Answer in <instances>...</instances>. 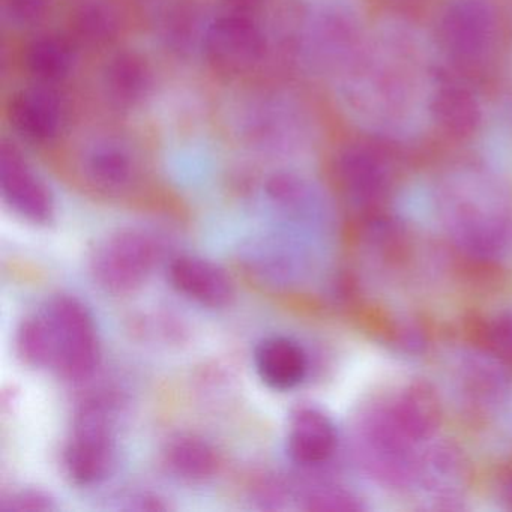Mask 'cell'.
Listing matches in <instances>:
<instances>
[{
    "mask_svg": "<svg viewBox=\"0 0 512 512\" xmlns=\"http://www.w3.org/2000/svg\"><path fill=\"white\" fill-rule=\"evenodd\" d=\"M434 41L412 23L386 19L334 77L347 115L380 142L418 139L431 125V101L443 73Z\"/></svg>",
    "mask_w": 512,
    "mask_h": 512,
    "instance_id": "cell-1",
    "label": "cell"
},
{
    "mask_svg": "<svg viewBox=\"0 0 512 512\" xmlns=\"http://www.w3.org/2000/svg\"><path fill=\"white\" fill-rule=\"evenodd\" d=\"M443 229L455 250L481 265L502 262L512 253V196L491 173L458 167L434 187Z\"/></svg>",
    "mask_w": 512,
    "mask_h": 512,
    "instance_id": "cell-2",
    "label": "cell"
},
{
    "mask_svg": "<svg viewBox=\"0 0 512 512\" xmlns=\"http://www.w3.org/2000/svg\"><path fill=\"white\" fill-rule=\"evenodd\" d=\"M17 353L32 368L53 370L73 382L89 379L100 364L97 325L76 296L50 298L17 329Z\"/></svg>",
    "mask_w": 512,
    "mask_h": 512,
    "instance_id": "cell-3",
    "label": "cell"
},
{
    "mask_svg": "<svg viewBox=\"0 0 512 512\" xmlns=\"http://www.w3.org/2000/svg\"><path fill=\"white\" fill-rule=\"evenodd\" d=\"M368 28L356 0H313L299 13L293 43L308 67L334 79L352 58Z\"/></svg>",
    "mask_w": 512,
    "mask_h": 512,
    "instance_id": "cell-4",
    "label": "cell"
},
{
    "mask_svg": "<svg viewBox=\"0 0 512 512\" xmlns=\"http://www.w3.org/2000/svg\"><path fill=\"white\" fill-rule=\"evenodd\" d=\"M442 419L440 395L430 383L416 380L368 404L358 424L392 448L418 451L436 436Z\"/></svg>",
    "mask_w": 512,
    "mask_h": 512,
    "instance_id": "cell-5",
    "label": "cell"
},
{
    "mask_svg": "<svg viewBox=\"0 0 512 512\" xmlns=\"http://www.w3.org/2000/svg\"><path fill=\"white\" fill-rule=\"evenodd\" d=\"M499 26L491 0H448L437 19L434 44L452 64L478 67L496 50Z\"/></svg>",
    "mask_w": 512,
    "mask_h": 512,
    "instance_id": "cell-6",
    "label": "cell"
},
{
    "mask_svg": "<svg viewBox=\"0 0 512 512\" xmlns=\"http://www.w3.org/2000/svg\"><path fill=\"white\" fill-rule=\"evenodd\" d=\"M116 436L112 407L103 398L86 400L77 409L64 452L65 470L79 485H94L112 473Z\"/></svg>",
    "mask_w": 512,
    "mask_h": 512,
    "instance_id": "cell-7",
    "label": "cell"
},
{
    "mask_svg": "<svg viewBox=\"0 0 512 512\" xmlns=\"http://www.w3.org/2000/svg\"><path fill=\"white\" fill-rule=\"evenodd\" d=\"M158 260L152 236L137 229H122L95 248L92 275L101 289L112 295L136 292L148 280Z\"/></svg>",
    "mask_w": 512,
    "mask_h": 512,
    "instance_id": "cell-8",
    "label": "cell"
},
{
    "mask_svg": "<svg viewBox=\"0 0 512 512\" xmlns=\"http://www.w3.org/2000/svg\"><path fill=\"white\" fill-rule=\"evenodd\" d=\"M335 179L347 202L364 212L385 205L397 185V169L385 149L371 143H355L338 152Z\"/></svg>",
    "mask_w": 512,
    "mask_h": 512,
    "instance_id": "cell-9",
    "label": "cell"
},
{
    "mask_svg": "<svg viewBox=\"0 0 512 512\" xmlns=\"http://www.w3.org/2000/svg\"><path fill=\"white\" fill-rule=\"evenodd\" d=\"M202 49L215 73L242 77L253 73L262 64L266 38L247 14L235 11L218 17L206 28Z\"/></svg>",
    "mask_w": 512,
    "mask_h": 512,
    "instance_id": "cell-10",
    "label": "cell"
},
{
    "mask_svg": "<svg viewBox=\"0 0 512 512\" xmlns=\"http://www.w3.org/2000/svg\"><path fill=\"white\" fill-rule=\"evenodd\" d=\"M0 190L5 203L29 223L47 226L55 218V199L49 187L22 152L8 142L0 148Z\"/></svg>",
    "mask_w": 512,
    "mask_h": 512,
    "instance_id": "cell-11",
    "label": "cell"
},
{
    "mask_svg": "<svg viewBox=\"0 0 512 512\" xmlns=\"http://www.w3.org/2000/svg\"><path fill=\"white\" fill-rule=\"evenodd\" d=\"M484 122L481 98L463 80L443 71L431 101V125L454 139L478 133Z\"/></svg>",
    "mask_w": 512,
    "mask_h": 512,
    "instance_id": "cell-12",
    "label": "cell"
},
{
    "mask_svg": "<svg viewBox=\"0 0 512 512\" xmlns=\"http://www.w3.org/2000/svg\"><path fill=\"white\" fill-rule=\"evenodd\" d=\"M173 287L203 307H229L235 299V286L223 268L211 260L196 256H179L170 263Z\"/></svg>",
    "mask_w": 512,
    "mask_h": 512,
    "instance_id": "cell-13",
    "label": "cell"
},
{
    "mask_svg": "<svg viewBox=\"0 0 512 512\" xmlns=\"http://www.w3.org/2000/svg\"><path fill=\"white\" fill-rule=\"evenodd\" d=\"M338 433L332 419L317 407L302 406L292 413L287 433V454L299 466L326 463L334 455Z\"/></svg>",
    "mask_w": 512,
    "mask_h": 512,
    "instance_id": "cell-14",
    "label": "cell"
},
{
    "mask_svg": "<svg viewBox=\"0 0 512 512\" xmlns=\"http://www.w3.org/2000/svg\"><path fill=\"white\" fill-rule=\"evenodd\" d=\"M8 119L14 130L28 142L47 145L61 134L64 110L47 89H28L8 101Z\"/></svg>",
    "mask_w": 512,
    "mask_h": 512,
    "instance_id": "cell-15",
    "label": "cell"
},
{
    "mask_svg": "<svg viewBox=\"0 0 512 512\" xmlns=\"http://www.w3.org/2000/svg\"><path fill=\"white\" fill-rule=\"evenodd\" d=\"M254 367L260 380L274 391H290L304 382L308 356L298 341L289 337L265 338L254 350Z\"/></svg>",
    "mask_w": 512,
    "mask_h": 512,
    "instance_id": "cell-16",
    "label": "cell"
},
{
    "mask_svg": "<svg viewBox=\"0 0 512 512\" xmlns=\"http://www.w3.org/2000/svg\"><path fill=\"white\" fill-rule=\"evenodd\" d=\"M104 86L116 106L136 109L152 94L154 76L143 56L134 52H122L107 65Z\"/></svg>",
    "mask_w": 512,
    "mask_h": 512,
    "instance_id": "cell-17",
    "label": "cell"
},
{
    "mask_svg": "<svg viewBox=\"0 0 512 512\" xmlns=\"http://www.w3.org/2000/svg\"><path fill=\"white\" fill-rule=\"evenodd\" d=\"M163 457L169 472L185 481H205L217 472V452L206 440L193 434H179L170 439Z\"/></svg>",
    "mask_w": 512,
    "mask_h": 512,
    "instance_id": "cell-18",
    "label": "cell"
},
{
    "mask_svg": "<svg viewBox=\"0 0 512 512\" xmlns=\"http://www.w3.org/2000/svg\"><path fill=\"white\" fill-rule=\"evenodd\" d=\"M508 370L502 362L475 349L472 358L463 365L461 385L476 406H488L500 400L508 388Z\"/></svg>",
    "mask_w": 512,
    "mask_h": 512,
    "instance_id": "cell-19",
    "label": "cell"
},
{
    "mask_svg": "<svg viewBox=\"0 0 512 512\" xmlns=\"http://www.w3.org/2000/svg\"><path fill=\"white\" fill-rule=\"evenodd\" d=\"M25 67L41 85H55L70 76L73 53L67 41L44 35L26 47Z\"/></svg>",
    "mask_w": 512,
    "mask_h": 512,
    "instance_id": "cell-20",
    "label": "cell"
},
{
    "mask_svg": "<svg viewBox=\"0 0 512 512\" xmlns=\"http://www.w3.org/2000/svg\"><path fill=\"white\" fill-rule=\"evenodd\" d=\"M85 169L89 179L107 191L124 190L134 176L130 154L118 145L95 146L86 157Z\"/></svg>",
    "mask_w": 512,
    "mask_h": 512,
    "instance_id": "cell-21",
    "label": "cell"
},
{
    "mask_svg": "<svg viewBox=\"0 0 512 512\" xmlns=\"http://www.w3.org/2000/svg\"><path fill=\"white\" fill-rule=\"evenodd\" d=\"M470 337L475 349L512 368V308L476 316Z\"/></svg>",
    "mask_w": 512,
    "mask_h": 512,
    "instance_id": "cell-22",
    "label": "cell"
},
{
    "mask_svg": "<svg viewBox=\"0 0 512 512\" xmlns=\"http://www.w3.org/2000/svg\"><path fill=\"white\" fill-rule=\"evenodd\" d=\"M73 23L79 40L92 47L109 46L121 34L118 11L104 0H92L83 4L76 11Z\"/></svg>",
    "mask_w": 512,
    "mask_h": 512,
    "instance_id": "cell-23",
    "label": "cell"
},
{
    "mask_svg": "<svg viewBox=\"0 0 512 512\" xmlns=\"http://www.w3.org/2000/svg\"><path fill=\"white\" fill-rule=\"evenodd\" d=\"M251 134L254 140H304L307 137V125L301 116L283 107H265L260 109L256 118L251 119Z\"/></svg>",
    "mask_w": 512,
    "mask_h": 512,
    "instance_id": "cell-24",
    "label": "cell"
},
{
    "mask_svg": "<svg viewBox=\"0 0 512 512\" xmlns=\"http://www.w3.org/2000/svg\"><path fill=\"white\" fill-rule=\"evenodd\" d=\"M265 191L274 205L286 211H305L316 203V193L310 182L296 173H275L266 182Z\"/></svg>",
    "mask_w": 512,
    "mask_h": 512,
    "instance_id": "cell-25",
    "label": "cell"
},
{
    "mask_svg": "<svg viewBox=\"0 0 512 512\" xmlns=\"http://www.w3.org/2000/svg\"><path fill=\"white\" fill-rule=\"evenodd\" d=\"M302 508L307 511L352 512L364 509L361 500L347 488L334 484H320L302 494Z\"/></svg>",
    "mask_w": 512,
    "mask_h": 512,
    "instance_id": "cell-26",
    "label": "cell"
},
{
    "mask_svg": "<svg viewBox=\"0 0 512 512\" xmlns=\"http://www.w3.org/2000/svg\"><path fill=\"white\" fill-rule=\"evenodd\" d=\"M4 14L16 28H35L49 14V0H4Z\"/></svg>",
    "mask_w": 512,
    "mask_h": 512,
    "instance_id": "cell-27",
    "label": "cell"
},
{
    "mask_svg": "<svg viewBox=\"0 0 512 512\" xmlns=\"http://www.w3.org/2000/svg\"><path fill=\"white\" fill-rule=\"evenodd\" d=\"M58 505L46 491L20 490L17 493L8 494L0 502L2 512H47L56 511Z\"/></svg>",
    "mask_w": 512,
    "mask_h": 512,
    "instance_id": "cell-28",
    "label": "cell"
},
{
    "mask_svg": "<svg viewBox=\"0 0 512 512\" xmlns=\"http://www.w3.org/2000/svg\"><path fill=\"white\" fill-rule=\"evenodd\" d=\"M166 37L175 49H187L191 44V38L196 35V20L194 14L184 8H176L170 13V19L167 20Z\"/></svg>",
    "mask_w": 512,
    "mask_h": 512,
    "instance_id": "cell-29",
    "label": "cell"
},
{
    "mask_svg": "<svg viewBox=\"0 0 512 512\" xmlns=\"http://www.w3.org/2000/svg\"><path fill=\"white\" fill-rule=\"evenodd\" d=\"M124 502L125 505L122 506V509H127V511H167L170 509L164 499L149 493L133 494Z\"/></svg>",
    "mask_w": 512,
    "mask_h": 512,
    "instance_id": "cell-30",
    "label": "cell"
},
{
    "mask_svg": "<svg viewBox=\"0 0 512 512\" xmlns=\"http://www.w3.org/2000/svg\"><path fill=\"white\" fill-rule=\"evenodd\" d=\"M497 491H499L500 499L512 508V463L497 476Z\"/></svg>",
    "mask_w": 512,
    "mask_h": 512,
    "instance_id": "cell-31",
    "label": "cell"
}]
</instances>
